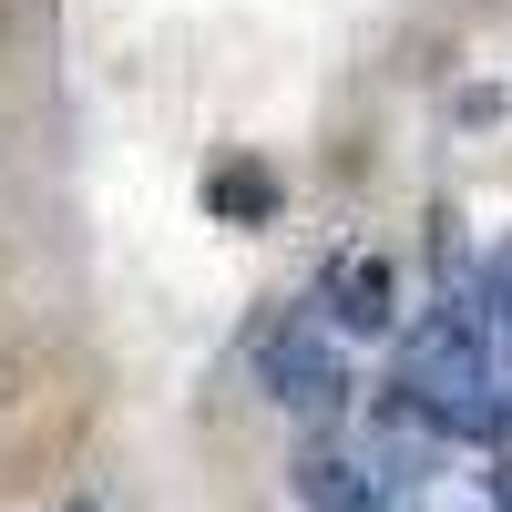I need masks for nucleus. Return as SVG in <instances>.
I'll list each match as a JSON object with an SVG mask.
<instances>
[{
  "label": "nucleus",
  "instance_id": "f257e3e1",
  "mask_svg": "<svg viewBox=\"0 0 512 512\" xmlns=\"http://www.w3.org/2000/svg\"><path fill=\"white\" fill-rule=\"evenodd\" d=\"M256 390H267L277 410H297V420H338L349 410V359H338L328 318L287 308V318L256 328Z\"/></svg>",
  "mask_w": 512,
  "mask_h": 512
},
{
  "label": "nucleus",
  "instance_id": "f03ea898",
  "mask_svg": "<svg viewBox=\"0 0 512 512\" xmlns=\"http://www.w3.org/2000/svg\"><path fill=\"white\" fill-rule=\"evenodd\" d=\"M390 297H400V277H390V256H328V277H318V308H328V328H349V338H379V328H390L400 308H390Z\"/></svg>",
  "mask_w": 512,
  "mask_h": 512
},
{
  "label": "nucleus",
  "instance_id": "7ed1b4c3",
  "mask_svg": "<svg viewBox=\"0 0 512 512\" xmlns=\"http://www.w3.org/2000/svg\"><path fill=\"white\" fill-rule=\"evenodd\" d=\"M287 482H297V502H308V512H379L369 461H349V451H308Z\"/></svg>",
  "mask_w": 512,
  "mask_h": 512
},
{
  "label": "nucleus",
  "instance_id": "20e7f679",
  "mask_svg": "<svg viewBox=\"0 0 512 512\" xmlns=\"http://www.w3.org/2000/svg\"><path fill=\"white\" fill-rule=\"evenodd\" d=\"M216 205H236V216H256V205H267V185H256V175H216Z\"/></svg>",
  "mask_w": 512,
  "mask_h": 512
},
{
  "label": "nucleus",
  "instance_id": "39448f33",
  "mask_svg": "<svg viewBox=\"0 0 512 512\" xmlns=\"http://www.w3.org/2000/svg\"><path fill=\"white\" fill-rule=\"evenodd\" d=\"M52 512H103V502H52Z\"/></svg>",
  "mask_w": 512,
  "mask_h": 512
}]
</instances>
